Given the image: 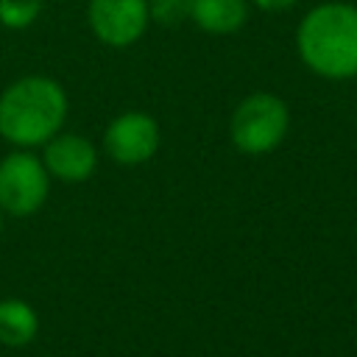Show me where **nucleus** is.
Returning a JSON list of instances; mask_svg holds the SVG:
<instances>
[{
	"instance_id": "1",
	"label": "nucleus",
	"mask_w": 357,
	"mask_h": 357,
	"mask_svg": "<svg viewBox=\"0 0 357 357\" xmlns=\"http://www.w3.org/2000/svg\"><path fill=\"white\" fill-rule=\"evenodd\" d=\"M301 61L321 78L346 81L357 75V6L324 3L304 14L296 31Z\"/></svg>"
},
{
	"instance_id": "2",
	"label": "nucleus",
	"mask_w": 357,
	"mask_h": 357,
	"mask_svg": "<svg viewBox=\"0 0 357 357\" xmlns=\"http://www.w3.org/2000/svg\"><path fill=\"white\" fill-rule=\"evenodd\" d=\"M67 117V95L47 75H25L0 95V137L17 148L45 145Z\"/></svg>"
},
{
	"instance_id": "3",
	"label": "nucleus",
	"mask_w": 357,
	"mask_h": 357,
	"mask_svg": "<svg viewBox=\"0 0 357 357\" xmlns=\"http://www.w3.org/2000/svg\"><path fill=\"white\" fill-rule=\"evenodd\" d=\"M287 126H290V112L279 95L251 92L237 103L229 123V137L237 151L262 156L282 145Z\"/></svg>"
},
{
	"instance_id": "4",
	"label": "nucleus",
	"mask_w": 357,
	"mask_h": 357,
	"mask_svg": "<svg viewBox=\"0 0 357 357\" xmlns=\"http://www.w3.org/2000/svg\"><path fill=\"white\" fill-rule=\"evenodd\" d=\"M50 192V173L28 148L0 159V209L14 218H28L42 209Z\"/></svg>"
},
{
	"instance_id": "5",
	"label": "nucleus",
	"mask_w": 357,
	"mask_h": 357,
	"mask_svg": "<svg viewBox=\"0 0 357 357\" xmlns=\"http://www.w3.org/2000/svg\"><path fill=\"white\" fill-rule=\"evenodd\" d=\"M86 20L103 45L128 47L145 33L151 14L148 0H89Z\"/></svg>"
},
{
	"instance_id": "6",
	"label": "nucleus",
	"mask_w": 357,
	"mask_h": 357,
	"mask_svg": "<svg viewBox=\"0 0 357 357\" xmlns=\"http://www.w3.org/2000/svg\"><path fill=\"white\" fill-rule=\"evenodd\" d=\"M159 148V123L145 112L117 114L103 131V151L117 165H142Z\"/></svg>"
},
{
	"instance_id": "7",
	"label": "nucleus",
	"mask_w": 357,
	"mask_h": 357,
	"mask_svg": "<svg viewBox=\"0 0 357 357\" xmlns=\"http://www.w3.org/2000/svg\"><path fill=\"white\" fill-rule=\"evenodd\" d=\"M45 167L61 181H86L98 167V148L81 134H56L45 142Z\"/></svg>"
},
{
	"instance_id": "8",
	"label": "nucleus",
	"mask_w": 357,
	"mask_h": 357,
	"mask_svg": "<svg viewBox=\"0 0 357 357\" xmlns=\"http://www.w3.org/2000/svg\"><path fill=\"white\" fill-rule=\"evenodd\" d=\"M190 20L212 36H226L245 25L248 3L245 0H190Z\"/></svg>"
},
{
	"instance_id": "9",
	"label": "nucleus",
	"mask_w": 357,
	"mask_h": 357,
	"mask_svg": "<svg viewBox=\"0 0 357 357\" xmlns=\"http://www.w3.org/2000/svg\"><path fill=\"white\" fill-rule=\"evenodd\" d=\"M39 332V315L36 310L22 298H6L0 301V343L11 349L28 346Z\"/></svg>"
},
{
	"instance_id": "10",
	"label": "nucleus",
	"mask_w": 357,
	"mask_h": 357,
	"mask_svg": "<svg viewBox=\"0 0 357 357\" xmlns=\"http://www.w3.org/2000/svg\"><path fill=\"white\" fill-rule=\"evenodd\" d=\"M42 6L45 0H0V25L22 31L39 17Z\"/></svg>"
},
{
	"instance_id": "11",
	"label": "nucleus",
	"mask_w": 357,
	"mask_h": 357,
	"mask_svg": "<svg viewBox=\"0 0 357 357\" xmlns=\"http://www.w3.org/2000/svg\"><path fill=\"white\" fill-rule=\"evenodd\" d=\"M148 14L159 25H178L190 20V0H148Z\"/></svg>"
},
{
	"instance_id": "12",
	"label": "nucleus",
	"mask_w": 357,
	"mask_h": 357,
	"mask_svg": "<svg viewBox=\"0 0 357 357\" xmlns=\"http://www.w3.org/2000/svg\"><path fill=\"white\" fill-rule=\"evenodd\" d=\"M298 0H254V6L257 8H262V11H287V8H293Z\"/></svg>"
},
{
	"instance_id": "13",
	"label": "nucleus",
	"mask_w": 357,
	"mask_h": 357,
	"mask_svg": "<svg viewBox=\"0 0 357 357\" xmlns=\"http://www.w3.org/2000/svg\"><path fill=\"white\" fill-rule=\"evenodd\" d=\"M0 229H3V209H0Z\"/></svg>"
}]
</instances>
